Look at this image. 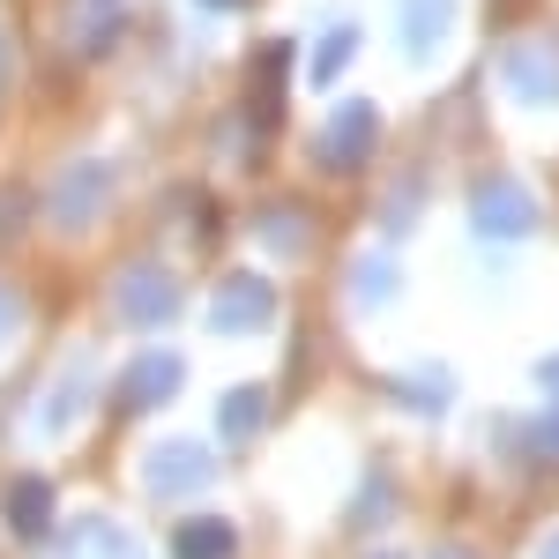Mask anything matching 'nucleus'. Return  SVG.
Listing matches in <instances>:
<instances>
[{
  "mask_svg": "<svg viewBox=\"0 0 559 559\" xmlns=\"http://www.w3.org/2000/svg\"><path fill=\"white\" fill-rule=\"evenodd\" d=\"M350 52H358V23H336V31H321V52H313V83H336L350 68Z\"/></svg>",
  "mask_w": 559,
  "mask_h": 559,
  "instance_id": "obj_17",
  "label": "nucleus"
},
{
  "mask_svg": "<svg viewBox=\"0 0 559 559\" xmlns=\"http://www.w3.org/2000/svg\"><path fill=\"white\" fill-rule=\"evenodd\" d=\"M537 559H559V530H552V537H545V545H537Z\"/></svg>",
  "mask_w": 559,
  "mask_h": 559,
  "instance_id": "obj_24",
  "label": "nucleus"
},
{
  "mask_svg": "<svg viewBox=\"0 0 559 559\" xmlns=\"http://www.w3.org/2000/svg\"><path fill=\"white\" fill-rule=\"evenodd\" d=\"M15 329H23V306H15V292L0 284V350L15 344Z\"/></svg>",
  "mask_w": 559,
  "mask_h": 559,
  "instance_id": "obj_20",
  "label": "nucleus"
},
{
  "mask_svg": "<svg viewBox=\"0 0 559 559\" xmlns=\"http://www.w3.org/2000/svg\"><path fill=\"white\" fill-rule=\"evenodd\" d=\"M284 75H292V45H261V52H254V112H261V120L276 112Z\"/></svg>",
  "mask_w": 559,
  "mask_h": 559,
  "instance_id": "obj_16",
  "label": "nucleus"
},
{
  "mask_svg": "<svg viewBox=\"0 0 559 559\" xmlns=\"http://www.w3.org/2000/svg\"><path fill=\"white\" fill-rule=\"evenodd\" d=\"M194 8H224V15H231V8H247V0H194Z\"/></svg>",
  "mask_w": 559,
  "mask_h": 559,
  "instance_id": "obj_25",
  "label": "nucleus"
},
{
  "mask_svg": "<svg viewBox=\"0 0 559 559\" xmlns=\"http://www.w3.org/2000/svg\"><path fill=\"white\" fill-rule=\"evenodd\" d=\"M471 224H477V239H530V231H537V194L508 173L477 179L471 187Z\"/></svg>",
  "mask_w": 559,
  "mask_h": 559,
  "instance_id": "obj_6",
  "label": "nucleus"
},
{
  "mask_svg": "<svg viewBox=\"0 0 559 559\" xmlns=\"http://www.w3.org/2000/svg\"><path fill=\"white\" fill-rule=\"evenodd\" d=\"M112 313H120L128 329H165V321L179 313L173 269H157V261H128V269L112 276Z\"/></svg>",
  "mask_w": 559,
  "mask_h": 559,
  "instance_id": "obj_4",
  "label": "nucleus"
},
{
  "mask_svg": "<svg viewBox=\"0 0 559 559\" xmlns=\"http://www.w3.org/2000/svg\"><path fill=\"white\" fill-rule=\"evenodd\" d=\"M0 83H8V45H0Z\"/></svg>",
  "mask_w": 559,
  "mask_h": 559,
  "instance_id": "obj_26",
  "label": "nucleus"
},
{
  "mask_svg": "<svg viewBox=\"0 0 559 559\" xmlns=\"http://www.w3.org/2000/svg\"><path fill=\"white\" fill-rule=\"evenodd\" d=\"M261 247H276V254H306V216L299 210H269V216H261Z\"/></svg>",
  "mask_w": 559,
  "mask_h": 559,
  "instance_id": "obj_19",
  "label": "nucleus"
},
{
  "mask_svg": "<svg viewBox=\"0 0 559 559\" xmlns=\"http://www.w3.org/2000/svg\"><path fill=\"white\" fill-rule=\"evenodd\" d=\"M395 299V261L388 254H358V269H350V306H388Z\"/></svg>",
  "mask_w": 559,
  "mask_h": 559,
  "instance_id": "obj_15",
  "label": "nucleus"
},
{
  "mask_svg": "<svg viewBox=\"0 0 559 559\" xmlns=\"http://www.w3.org/2000/svg\"><path fill=\"white\" fill-rule=\"evenodd\" d=\"M276 321V284H261V276H224L210 299V329L216 336H254Z\"/></svg>",
  "mask_w": 559,
  "mask_h": 559,
  "instance_id": "obj_8",
  "label": "nucleus"
},
{
  "mask_svg": "<svg viewBox=\"0 0 559 559\" xmlns=\"http://www.w3.org/2000/svg\"><path fill=\"white\" fill-rule=\"evenodd\" d=\"M537 388H559V350H552V358H537Z\"/></svg>",
  "mask_w": 559,
  "mask_h": 559,
  "instance_id": "obj_23",
  "label": "nucleus"
},
{
  "mask_svg": "<svg viewBox=\"0 0 559 559\" xmlns=\"http://www.w3.org/2000/svg\"><path fill=\"white\" fill-rule=\"evenodd\" d=\"M216 485V455L202 440H157L150 455H142V492L150 500H187V492H202Z\"/></svg>",
  "mask_w": 559,
  "mask_h": 559,
  "instance_id": "obj_5",
  "label": "nucleus"
},
{
  "mask_svg": "<svg viewBox=\"0 0 559 559\" xmlns=\"http://www.w3.org/2000/svg\"><path fill=\"white\" fill-rule=\"evenodd\" d=\"M537 440H545V448H552V455H559V403H552V411H545V418H537Z\"/></svg>",
  "mask_w": 559,
  "mask_h": 559,
  "instance_id": "obj_22",
  "label": "nucleus"
},
{
  "mask_svg": "<svg viewBox=\"0 0 559 559\" xmlns=\"http://www.w3.org/2000/svg\"><path fill=\"white\" fill-rule=\"evenodd\" d=\"M112 31H120V0H83V15H75V45H83V52H105Z\"/></svg>",
  "mask_w": 559,
  "mask_h": 559,
  "instance_id": "obj_18",
  "label": "nucleus"
},
{
  "mask_svg": "<svg viewBox=\"0 0 559 559\" xmlns=\"http://www.w3.org/2000/svg\"><path fill=\"white\" fill-rule=\"evenodd\" d=\"M239 552V530L224 515H194L173 530V559H231Z\"/></svg>",
  "mask_w": 559,
  "mask_h": 559,
  "instance_id": "obj_12",
  "label": "nucleus"
},
{
  "mask_svg": "<svg viewBox=\"0 0 559 559\" xmlns=\"http://www.w3.org/2000/svg\"><path fill=\"white\" fill-rule=\"evenodd\" d=\"M45 559H142V537L112 515H83V522H68V530L52 537Z\"/></svg>",
  "mask_w": 559,
  "mask_h": 559,
  "instance_id": "obj_9",
  "label": "nucleus"
},
{
  "mask_svg": "<svg viewBox=\"0 0 559 559\" xmlns=\"http://www.w3.org/2000/svg\"><path fill=\"white\" fill-rule=\"evenodd\" d=\"M112 187H120V173H112L105 157H75L68 173L45 187V216H52L60 231H90V224L105 216V202H112Z\"/></svg>",
  "mask_w": 559,
  "mask_h": 559,
  "instance_id": "obj_1",
  "label": "nucleus"
},
{
  "mask_svg": "<svg viewBox=\"0 0 559 559\" xmlns=\"http://www.w3.org/2000/svg\"><path fill=\"white\" fill-rule=\"evenodd\" d=\"M23 216H31V194H0V239H8Z\"/></svg>",
  "mask_w": 559,
  "mask_h": 559,
  "instance_id": "obj_21",
  "label": "nucleus"
},
{
  "mask_svg": "<svg viewBox=\"0 0 559 559\" xmlns=\"http://www.w3.org/2000/svg\"><path fill=\"white\" fill-rule=\"evenodd\" d=\"M455 31V0H395V38L411 60H432Z\"/></svg>",
  "mask_w": 559,
  "mask_h": 559,
  "instance_id": "obj_11",
  "label": "nucleus"
},
{
  "mask_svg": "<svg viewBox=\"0 0 559 559\" xmlns=\"http://www.w3.org/2000/svg\"><path fill=\"white\" fill-rule=\"evenodd\" d=\"M432 559H471V552H432Z\"/></svg>",
  "mask_w": 559,
  "mask_h": 559,
  "instance_id": "obj_27",
  "label": "nucleus"
},
{
  "mask_svg": "<svg viewBox=\"0 0 559 559\" xmlns=\"http://www.w3.org/2000/svg\"><path fill=\"white\" fill-rule=\"evenodd\" d=\"M500 90L515 105H559V45L545 38H522L500 52Z\"/></svg>",
  "mask_w": 559,
  "mask_h": 559,
  "instance_id": "obj_7",
  "label": "nucleus"
},
{
  "mask_svg": "<svg viewBox=\"0 0 559 559\" xmlns=\"http://www.w3.org/2000/svg\"><path fill=\"white\" fill-rule=\"evenodd\" d=\"M179 381H187V358L179 350H142L128 373H120V411H157V403H173L179 395Z\"/></svg>",
  "mask_w": 559,
  "mask_h": 559,
  "instance_id": "obj_10",
  "label": "nucleus"
},
{
  "mask_svg": "<svg viewBox=\"0 0 559 559\" xmlns=\"http://www.w3.org/2000/svg\"><path fill=\"white\" fill-rule=\"evenodd\" d=\"M8 530L15 537H45L52 530V485L45 477H15L8 485Z\"/></svg>",
  "mask_w": 559,
  "mask_h": 559,
  "instance_id": "obj_13",
  "label": "nucleus"
},
{
  "mask_svg": "<svg viewBox=\"0 0 559 559\" xmlns=\"http://www.w3.org/2000/svg\"><path fill=\"white\" fill-rule=\"evenodd\" d=\"M261 418H269V395H261V388H231V395L216 403V432H224V440H254Z\"/></svg>",
  "mask_w": 559,
  "mask_h": 559,
  "instance_id": "obj_14",
  "label": "nucleus"
},
{
  "mask_svg": "<svg viewBox=\"0 0 559 559\" xmlns=\"http://www.w3.org/2000/svg\"><path fill=\"white\" fill-rule=\"evenodd\" d=\"M381 559H403V552H381Z\"/></svg>",
  "mask_w": 559,
  "mask_h": 559,
  "instance_id": "obj_28",
  "label": "nucleus"
},
{
  "mask_svg": "<svg viewBox=\"0 0 559 559\" xmlns=\"http://www.w3.org/2000/svg\"><path fill=\"white\" fill-rule=\"evenodd\" d=\"M373 142H381V112H373L366 97H344V105L329 112V128L313 134V165H321V173H358V165L373 157Z\"/></svg>",
  "mask_w": 559,
  "mask_h": 559,
  "instance_id": "obj_3",
  "label": "nucleus"
},
{
  "mask_svg": "<svg viewBox=\"0 0 559 559\" xmlns=\"http://www.w3.org/2000/svg\"><path fill=\"white\" fill-rule=\"evenodd\" d=\"M90 395H97V366H90V358L60 366V373L38 388V411L23 418V432H31V440H68V432L90 418Z\"/></svg>",
  "mask_w": 559,
  "mask_h": 559,
  "instance_id": "obj_2",
  "label": "nucleus"
}]
</instances>
